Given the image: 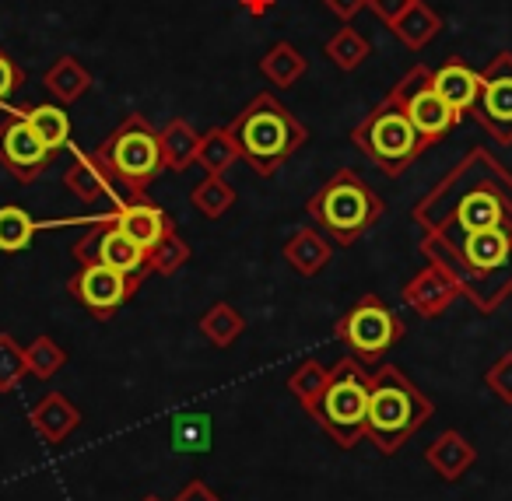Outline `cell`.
<instances>
[{
    "label": "cell",
    "instance_id": "6da1fadb",
    "mask_svg": "<svg viewBox=\"0 0 512 501\" xmlns=\"http://www.w3.org/2000/svg\"><path fill=\"white\" fill-rule=\"evenodd\" d=\"M235 148L239 158H246L249 169L260 179H271L295 151L306 144V127L281 106L274 95H256L239 116H235L232 127Z\"/></svg>",
    "mask_w": 512,
    "mask_h": 501
},
{
    "label": "cell",
    "instance_id": "7a4b0ae2",
    "mask_svg": "<svg viewBox=\"0 0 512 501\" xmlns=\"http://www.w3.org/2000/svg\"><path fill=\"white\" fill-rule=\"evenodd\" d=\"M432 400L400 372L397 365H379L372 372L369 424L365 435L383 456H393L407 445V438L432 417Z\"/></svg>",
    "mask_w": 512,
    "mask_h": 501
},
{
    "label": "cell",
    "instance_id": "3957f363",
    "mask_svg": "<svg viewBox=\"0 0 512 501\" xmlns=\"http://www.w3.org/2000/svg\"><path fill=\"white\" fill-rule=\"evenodd\" d=\"M306 211L330 235V242L355 246L372 225H379L386 207L383 197L358 172L341 169L306 200Z\"/></svg>",
    "mask_w": 512,
    "mask_h": 501
},
{
    "label": "cell",
    "instance_id": "277c9868",
    "mask_svg": "<svg viewBox=\"0 0 512 501\" xmlns=\"http://www.w3.org/2000/svg\"><path fill=\"white\" fill-rule=\"evenodd\" d=\"M369 393L372 375L362 368V361L341 358L330 368L327 389L309 407V414H313V421H320V428L341 449H355L365 438V424H369Z\"/></svg>",
    "mask_w": 512,
    "mask_h": 501
},
{
    "label": "cell",
    "instance_id": "5b68a950",
    "mask_svg": "<svg viewBox=\"0 0 512 501\" xmlns=\"http://www.w3.org/2000/svg\"><path fill=\"white\" fill-rule=\"evenodd\" d=\"M351 141H355V148L362 151L379 172H386V176L407 172V165H411L414 158L425 155V148H432V144L414 130L411 116L400 106V99L390 92H386L383 99L372 106V113L351 130Z\"/></svg>",
    "mask_w": 512,
    "mask_h": 501
},
{
    "label": "cell",
    "instance_id": "8992f818",
    "mask_svg": "<svg viewBox=\"0 0 512 501\" xmlns=\"http://www.w3.org/2000/svg\"><path fill=\"white\" fill-rule=\"evenodd\" d=\"M95 158L123 183L130 197H148V186L162 176L165 155L158 130L141 113L127 116L106 141L95 148Z\"/></svg>",
    "mask_w": 512,
    "mask_h": 501
},
{
    "label": "cell",
    "instance_id": "52a82bcc",
    "mask_svg": "<svg viewBox=\"0 0 512 501\" xmlns=\"http://www.w3.org/2000/svg\"><path fill=\"white\" fill-rule=\"evenodd\" d=\"M337 337L355 351L358 361L365 365H376L386 358V351L404 340V319L390 309L379 295H365L337 319Z\"/></svg>",
    "mask_w": 512,
    "mask_h": 501
},
{
    "label": "cell",
    "instance_id": "ba28073f",
    "mask_svg": "<svg viewBox=\"0 0 512 501\" xmlns=\"http://www.w3.org/2000/svg\"><path fill=\"white\" fill-rule=\"evenodd\" d=\"M390 95H397L400 106L411 116L414 130H418L428 144H439L442 137L460 123V113H453V109L446 106V99L432 88V71L421 64L411 67V71L390 88Z\"/></svg>",
    "mask_w": 512,
    "mask_h": 501
},
{
    "label": "cell",
    "instance_id": "9c48e42d",
    "mask_svg": "<svg viewBox=\"0 0 512 501\" xmlns=\"http://www.w3.org/2000/svg\"><path fill=\"white\" fill-rule=\"evenodd\" d=\"M144 277L120 274L113 267H102V263H81L78 274L67 281V291L81 302V309L95 319H109L137 295Z\"/></svg>",
    "mask_w": 512,
    "mask_h": 501
},
{
    "label": "cell",
    "instance_id": "30bf717a",
    "mask_svg": "<svg viewBox=\"0 0 512 501\" xmlns=\"http://www.w3.org/2000/svg\"><path fill=\"white\" fill-rule=\"evenodd\" d=\"M74 260L78 263H102V267H113L120 274L144 277L148 274V253L116 225L113 218L99 221L95 228H88V235H81L74 242Z\"/></svg>",
    "mask_w": 512,
    "mask_h": 501
},
{
    "label": "cell",
    "instance_id": "8fae6325",
    "mask_svg": "<svg viewBox=\"0 0 512 501\" xmlns=\"http://www.w3.org/2000/svg\"><path fill=\"white\" fill-rule=\"evenodd\" d=\"M477 123L491 134V141L512 144V53H498L481 74V92L470 109Z\"/></svg>",
    "mask_w": 512,
    "mask_h": 501
},
{
    "label": "cell",
    "instance_id": "7c38bea8",
    "mask_svg": "<svg viewBox=\"0 0 512 501\" xmlns=\"http://www.w3.org/2000/svg\"><path fill=\"white\" fill-rule=\"evenodd\" d=\"M53 162V151L43 144V137L32 130V123L22 113H11L0 123V165L18 179V183H36Z\"/></svg>",
    "mask_w": 512,
    "mask_h": 501
},
{
    "label": "cell",
    "instance_id": "4fadbf2b",
    "mask_svg": "<svg viewBox=\"0 0 512 501\" xmlns=\"http://www.w3.org/2000/svg\"><path fill=\"white\" fill-rule=\"evenodd\" d=\"M64 186L78 200H85L88 207L109 200L116 211V207L130 200V193L123 190V183L99 162V158H95V151L92 155H88V151H74L71 162H67V172H64Z\"/></svg>",
    "mask_w": 512,
    "mask_h": 501
},
{
    "label": "cell",
    "instance_id": "5bb4252c",
    "mask_svg": "<svg viewBox=\"0 0 512 501\" xmlns=\"http://www.w3.org/2000/svg\"><path fill=\"white\" fill-rule=\"evenodd\" d=\"M456 298H460V284L442 267H435V263H428L421 274H414L411 281L404 284L407 309H414L421 319H439Z\"/></svg>",
    "mask_w": 512,
    "mask_h": 501
},
{
    "label": "cell",
    "instance_id": "9a60e30c",
    "mask_svg": "<svg viewBox=\"0 0 512 501\" xmlns=\"http://www.w3.org/2000/svg\"><path fill=\"white\" fill-rule=\"evenodd\" d=\"M113 221L144 249V253H148L158 239H165V235L172 232L169 214H165L162 207L148 197H130L127 204H120L113 211Z\"/></svg>",
    "mask_w": 512,
    "mask_h": 501
},
{
    "label": "cell",
    "instance_id": "2e32d148",
    "mask_svg": "<svg viewBox=\"0 0 512 501\" xmlns=\"http://www.w3.org/2000/svg\"><path fill=\"white\" fill-rule=\"evenodd\" d=\"M29 424L46 445H64L74 431L81 428V410L64 393H46L36 407L29 410Z\"/></svg>",
    "mask_w": 512,
    "mask_h": 501
},
{
    "label": "cell",
    "instance_id": "e0dca14e",
    "mask_svg": "<svg viewBox=\"0 0 512 501\" xmlns=\"http://www.w3.org/2000/svg\"><path fill=\"white\" fill-rule=\"evenodd\" d=\"M432 88L446 99V106L453 113H470L477 102V92H481V74L474 71L463 60H446L439 71H432Z\"/></svg>",
    "mask_w": 512,
    "mask_h": 501
},
{
    "label": "cell",
    "instance_id": "ac0fdd59",
    "mask_svg": "<svg viewBox=\"0 0 512 501\" xmlns=\"http://www.w3.org/2000/svg\"><path fill=\"white\" fill-rule=\"evenodd\" d=\"M474 459H477V449L453 428L442 431V435L425 449V463L432 466L442 480H460L463 473L474 466Z\"/></svg>",
    "mask_w": 512,
    "mask_h": 501
},
{
    "label": "cell",
    "instance_id": "d6986e66",
    "mask_svg": "<svg viewBox=\"0 0 512 501\" xmlns=\"http://www.w3.org/2000/svg\"><path fill=\"white\" fill-rule=\"evenodd\" d=\"M330 256H334L330 239L316 232V228H299V232L285 242V260L292 263V270L302 277H316L330 263Z\"/></svg>",
    "mask_w": 512,
    "mask_h": 501
},
{
    "label": "cell",
    "instance_id": "ffe728a7",
    "mask_svg": "<svg viewBox=\"0 0 512 501\" xmlns=\"http://www.w3.org/2000/svg\"><path fill=\"white\" fill-rule=\"evenodd\" d=\"M390 32L407 46V50H425V46L442 32V18L435 15V8H428L425 0H411V8L390 25Z\"/></svg>",
    "mask_w": 512,
    "mask_h": 501
},
{
    "label": "cell",
    "instance_id": "44dd1931",
    "mask_svg": "<svg viewBox=\"0 0 512 501\" xmlns=\"http://www.w3.org/2000/svg\"><path fill=\"white\" fill-rule=\"evenodd\" d=\"M43 85L60 106H71V102H78L81 95L92 88V74H88V67L81 64L78 57H60V60H53V67L46 71Z\"/></svg>",
    "mask_w": 512,
    "mask_h": 501
},
{
    "label": "cell",
    "instance_id": "7402d4cb",
    "mask_svg": "<svg viewBox=\"0 0 512 501\" xmlns=\"http://www.w3.org/2000/svg\"><path fill=\"white\" fill-rule=\"evenodd\" d=\"M162 137V155H165V169L172 172H186L197 162V148H200V134L190 127L186 120H172L158 130Z\"/></svg>",
    "mask_w": 512,
    "mask_h": 501
},
{
    "label": "cell",
    "instance_id": "603a6c76",
    "mask_svg": "<svg viewBox=\"0 0 512 501\" xmlns=\"http://www.w3.org/2000/svg\"><path fill=\"white\" fill-rule=\"evenodd\" d=\"M211 438H214V424L207 414H176L169 428V445L172 452H211Z\"/></svg>",
    "mask_w": 512,
    "mask_h": 501
},
{
    "label": "cell",
    "instance_id": "cb8c5ba5",
    "mask_svg": "<svg viewBox=\"0 0 512 501\" xmlns=\"http://www.w3.org/2000/svg\"><path fill=\"white\" fill-rule=\"evenodd\" d=\"M200 333H204L214 347H221V351H225V347H232L235 340L246 333V319H242V312L235 309V305L214 302L211 309L200 316Z\"/></svg>",
    "mask_w": 512,
    "mask_h": 501
},
{
    "label": "cell",
    "instance_id": "d4e9b609",
    "mask_svg": "<svg viewBox=\"0 0 512 501\" xmlns=\"http://www.w3.org/2000/svg\"><path fill=\"white\" fill-rule=\"evenodd\" d=\"M18 113L32 123V130L43 137V144L53 155H60L71 144V120H67L64 106H36V109H18Z\"/></svg>",
    "mask_w": 512,
    "mask_h": 501
},
{
    "label": "cell",
    "instance_id": "484cf974",
    "mask_svg": "<svg viewBox=\"0 0 512 501\" xmlns=\"http://www.w3.org/2000/svg\"><path fill=\"white\" fill-rule=\"evenodd\" d=\"M239 158V148H235V137L228 127H214L200 137V148H197V162L207 176H225L232 169V162Z\"/></svg>",
    "mask_w": 512,
    "mask_h": 501
},
{
    "label": "cell",
    "instance_id": "4316f807",
    "mask_svg": "<svg viewBox=\"0 0 512 501\" xmlns=\"http://www.w3.org/2000/svg\"><path fill=\"white\" fill-rule=\"evenodd\" d=\"M260 71H264V78L271 81V85L292 88V85H299V78L306 74V57H302L292 43H274L271 50H267V57L260 60Z\"/></svg>",
    "mask_w": 512,
    "mask_h": 501
},
{
    "label": "cell",
    "instance_id": "83f0119b",
    "mask_svg": "<svg viewBox=\"0 0 512 501\" xmlns=\"http://www.w3.org/2000/svg\"><path fill=\"white\" fill-rule=\"evenodd\" d=\"M36 232V218L25 207H0V253H22V249H29Z\"/></svg>",
    "mask_w": 512,
    "mask_h": 501
},
{
    "label": "cell",
    "instance_id": "f1b7e54d",
    "mask_svg": "<svg viewBox=\"0 0 512 501\" xmlns=\"http://www.w3.org/2000/svg\"><path fill=\"white\" fill-rule=\"evenodd\" d=\"M372 46L369 39L362 36L358 29H351V25H344V29H337L334 36L327 39V57L334 67H341V71H358V67L369 60Z\"/></svg>",
    "mask_w": 512,
    "mask_h": 501
},
{
    "label": "cell",
    "instance_id": "f546056e",
    "mask_svg": "<svg viewBox=\"0 0 512 501\" xmlns=\"http://www.w3.org/2000/svg\"><path fill=\"white\" fill-rule=\"evenodd\" d=\"M190 204L197 207L204 218H221V214L232 211L235 204V186L225 176H204L190 190Z\"/></svg>",
    "mask_w": 512,
    "mask_h": 501
},
{
    "label": "cell",
    "instance_id": "4dcf8cb0",
    "mask_svg": "<svg viewBox=\"0 0 512 501\" xmlns=\"http://www.w3.org/2000/svg\"><path fill=\"white\" fill-rule=\"evenodd\" d=\"M190 263V246L179 239V232L172 228L165 239H158L155 246L148 249V274H158V277H172Z\"/></svg>",
    "mask_w": 512,
    "mask_h": 501
},
{
    "label": "cell",
    "instance_id": "1f68e13d",
    "mask_svg": "<svg viewBox=\"0 0 512 501\" xmlns=\"http://www.w3.org/2000/svg\"><path fill=\"white\" fill-rule=\"evenodd\" d=\"M327 379H330V368L320 365L316 358H309V361H302L292 375H288V393H292L295 400L309 410L316 400H320L323 389H327Z\"/></svg>",
    "mask_w": 512,
    "mask_h": 501
},
{
    "label": "cell",
    "instance_id": "d6a6232c",
    "mask_svg": "<svg viewBox=\"0 0 512 501\" xmlns=\"http://www.w3.org/2000/svg\"><path fill=\"white\" fill-rule=\"evenodd\" d=\"M25 361H29V375L32 379H53V375L60 372V368L67 365V351L57 344L53 337H36L29 347H25Z\"/></svg>",
    "mask_w": 512,
    "mask_h": 501
},
{
    "label": "cell",
    "instance_id": "836d02e7",
    "mask_svg": "<svg viewBox=\"0 0 512 501\" xmlns=\"http://www.w3.org/2000/svg\"><path fill=\"white\" fill-rule=\"evenodd\" d=\"M25 375H29L25 347H18V340L8 333H0V393H15Z\"/></svg>",
    "mask_w": 512,
    "mask_h": 501
},
{
    "label": "cell",
    "instance_id": "e575fe53",
    "mask_svg": "<svg viewBox=\"0 0 512 501\" xmlns=\"http://www.w3.org/2000/svg\"><path fill=\"white\" fill-rule=\"evenodd\" d=\"M484 386H488L491 393L498 396V400L512 407V351L502 354V358H498L495 365L484 372Z\"/></svg>",
    "mask_w": 512,
    "mask_h": 501
},
{
    "label": "cell",
    "instance_id": "d590c367",
    "mask_svg": "<svg viewBox=\"0 0 512 501\" xmlns=\"http://www.w3.org/2000/svg\"><path fill=\"white\" fill-rule=\"evenodd\" d=\"M25 85V74H22V67L11 60V53L8 50H0V106L11 99V95L18 92V88Z\"/></svg>",
    "mask_w": 512,
    "mask_h": 501
},
{
    "label": "cell",
    "instance_id": "8d00e7d4",
    "mask_svg": "<svg viewBox=\"0 0 512 501\" xmlns=\"http://www.w3.org/2000/svg\"><path fill=\"white\" fill-rule=\"evenodd\" d=\"M369 8L376 11L386 25H393L407 8H411V0H369Z\"/></svg>",
    "mask_w": 512,
    "mask_h": 501
},
{
    "label": "cell",
    "instance_id": "74e56055",
    "mask_svg": "<svg viewBox=\"0 0 512 501\" xmlns=\"http://www.w3.org/2000/svg\"><path fill=\"white\" fill-rule=\"evenodd\" d=\"M172 501H221V498L204 484V480H190V484H186Z\"/></svg>",
    "mask_w": 512,
    "mask_h": 501
},
{
    "label": "cell",
    "instance_id": "f35d334b",
    "mask_svg": "<svg viewBox=\"0 0 512 501\" xmlns=\"http://www.w3.org/2000/svg\"><path fill=\"white\" fill-rule=\"evenodd\" d=\"M323 4H327V11H334L341 22H351L358 11L369 8V0H323Z\"/></svg>",
    "mask_w": 512,
    "mask_h": 501
},
{
    "label": "cell",
    "instance_id": "ab89813d",
    "mask_svg": "<svg viewBox=\"0 0 512 501\" xmlns=\"http://www.w3.org/2000/svg\"><path fill=\"white\" fill-rule=\"evenodd\" d=\"M274 0H242V8L246 11H253V15H264L267 8H271Z\"/></svg>",
    "mask_w": 512,
    "mask_h": 501
},
{
    "label": "cell",
    "instance_id": "60d3db41",
    "mask_svg": "<svg viewBox=\"0 0 512 501\" xmlns=\"http://www.w3.org/2000/svg\"><path fill=\"white\" fill-rule=\"evenodd\" d=\"M144 501H162V498H144Z\"/></svg>",
    "mask_w": 512,
    "mask_h": 501
}]
</instances>
